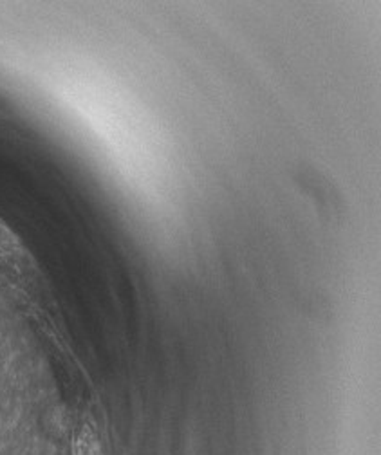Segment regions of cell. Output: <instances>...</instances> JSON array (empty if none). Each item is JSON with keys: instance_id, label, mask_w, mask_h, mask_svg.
<instances>
[{"instance_id": "cell-1", "label": "cell", "mask_w": 381, "mask_h": 455, "mask_svg": "<svg viewBox=\"0 0 381 455\" xmlns=\"http://www.w3.org/2000/svg\"><path fill=\"white\" fill-rule=\"evenodd\" d=\"M76 455H101L99 443L91 430L82 432V435L78 439V446H76Z\"/></svg>"}]
</instances>
